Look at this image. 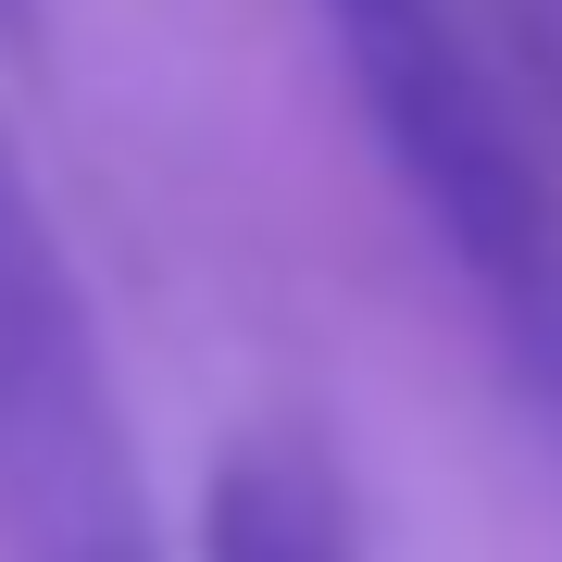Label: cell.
<instances>
[{"mask_svg":"<svg viewBox=\"0 0 562 562\" xmlns=\"http://www.w3.org/2000/svg\"><path fill=\"white\" fill-rule=\"evenodd\" d=\"M0 25H13V38H25V25H38V0H0Z\"/></svg>","mask_w":562,"mask_h":562,"instance_id":"obj_4","label":"cell"},{"mask_svg":"<svg viewBox=\"0 0 562 562\" xmlns=\"http://www.w3.org/2000/svg\"><path fill=\"white\" fill-rule=\"evenodd\" d=\"M325 38L350 63L362 138L387 150L401 201L425 213L475 338L501 350L513 413L562 462V188L525 113L501 101L450 0H325Z\"/></svg>","mask_w":562,"mask_h":562,"instance_id":"obj_1","label":"cell"},{"mask_svg":"<svg viewBox=\"0 0 562 562\" xmlns=\"http://www.w3.org/2000/svg\"><path fill=\"white\" fill-rule=\"evenodd\" d=\"M201 562H362V501L325 425L262 413L213 450L201 487Z\"/></svg>","mask_w":562,"mask_h":562,"instance_id":"obj_3","label":"cell"},{"mask_svg":"<svg viewBox=\"0 0 562 562\" xmlns=\"http://www.w3.org/2000/svg\"><path fill=\"white\" fill-rule=\"evenodd\" d=\"M0 562H162L76 250L0 125Z\"/></svg>","mask_w":562,"mask_h":562,"instance_id":"obj_2","label":"cell"}]
</instances>
